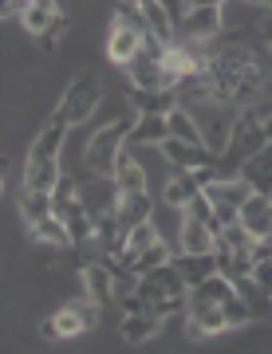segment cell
Wrapping results in <instances>:
<instances>
[{
	"label": "cell",
	"mask_w": 272,
	"mask_h": 354,
	"mask_svg": "<svg viewBox=\"0 0 272 354\" xmlns=\"http://www.w3.org/2000/svg\"><path fill=\"white\" fill-rule=\"evenodd\" d=\"M225 295H233V279H225L221 272H213V276H206L201 283H194V288H190V299H209V304H221Z\"/></svg>",
	"instance_id": "cell-28"
},
{
	"label": "cell",
	"mask_w": 272,
	"mask_h": 354,
	"mask_svg": "<svg viewBox=\"0 0 272 354\" xmlns=\"http://www.w3.org/2000/svg\"><path fill=\"white\" fill-rule=\"evenodd\" d=\"M28 236L36 241V248H71V236L60 216H44L36 225H28Z\"/></svg>",
	"instance_id": "cell-24"
},
{
	"label": "cell",
	"mask_w": 272,
	"mask_h": 354,
	"mask_svg": "<svg viewBox=\"0 0 272 354\" xmlns=\"http://www.w3.org/2000/svg\"><path fill=\"white\" fill-rule=\"evenodd\" d=\"M217 244V232L197 221V216H181V228H178V252H213Z\"/></svg>",
	"instance_id": "cell-18"
},
{
	"label": "cell",
	"mask_w": 272,
	"mask_h": 354,
	"mask_svg": "<svg viewBox=\"0 0 272 354\" xmlns=\"http://www.w3.org/2000/svg\"><path fill=\"white\" fill-rule=\"evenodd\" d=\"M170 264L178 268L181 279H185L190 288L217 272V260H213V252H174V256H170Z\"/></svg>",
	"instance_id": "cell-21"
},
{
	"label": "cell",
	"mask_w": 272,
	"mask_h": 354,
	"mask_svg": "<svg viewBox=\"0 0 272 354\" xmlns=\"http://www.w3.org/2000/svg\"><path fill=\"white\" fill-rule=\"evenodd\" d=\"M248 276L257 279L260 288L272 295V256H264V260H253V268H248Z\"/></svg>",
	"instance_id": "cell-33"
},
{
	"label": "cell",
	"mask_w": 272,
	"mask_h": 354,
	"mask_svg": "<svg viewBox=\"0 0 272 354\" xmlns=\"http://www.w3.org/2000/svg\"><path fill=\"white\" fill-rule=\"evenodd\" d=\"M166 138H170L166 114H138L134 127H130L127 146H158V142H166Z\"/></svg>",
	"instance_id": "cell-23"
},
{
	"label": "cell",
	"mask_w": 272,
	"mask_h": 354,
	"mask_svg": "<svg viewBox=\"0 0 272 354\" xmlns=\"http://www.w3.org/2000/svg\"><path fill=\"white\" fill-rule=\"evenodd\" d=\"M127 102L134 114H170L178 106V91H166V87H130L127 91Z\"/></svg>",
	"instance_id": "cell-14"
},
{
	"label": "cell",
	"mask_w": 272,
	"mask_h": 354,
	"mask_svg": "<svg viewBox=\"0 0 272 354\" xmlns=\"http://www.w3.org/2000/svg\"><path fill=\"white\" fill-rule=\"evenodd\" d=\"M123 71L130 75V87H166V91H178V79L162 67V59H150L146 51H138Z\"/></svg>",
	"instance_id": "cell-11"
},
{
	"label": "cell",
	"mask_w": 272,
	"mask_h": 354,
	"mask_svg": "<svg viewBox=\"0 0 272 354\" xmlns=\"http://www.w3.org/2000/svg\"><path fill=\"white\" fill-rule=\"evenodd\" d=\"M115 185L118 193H138V189H150V181H146V165L134 158V146H123V153L115 158Z\"/></svg>",
	"instance_id": "cell-15"
},
{
	"label": "cell",
	"mask_w": 272,
	"mask_h": 354,
	"mask_svg": "<svg viewBox=\"0 0 272 354\" xmlns=\"http://www.w3.org/2000/svg\"><path fill=\"white\" fill-rule=\"evenodd\" d=\"M0 193H4V177H0Z\"/></svg>",
	"instance_id": "cell-41"
},
{
	"label": "cell",
	"mask_w": 272,
	"mask_h": 354,
	"mask_svg": "<svg viewBox=\"0 0 272 354\" xmlns=\"http://www.w3.org/2000/svg\"><path fill=\"white\" fill-rule=\"evenodd\" d=\"M170 244L166 241H154L146 252H138L134 256V276H143V272H150V268H162V264H170Z\"/></svg>",
	"instance_id": "cell-30"
},
{
	"label": "cell",
	"mask_w": 272,
	"mask_h": 354,
	"mask_svg": "<svg viewBox=\"0 0 272 354\" xmlns=\"http://www.w3.org/2000/svg\"><path fill=\"white\" fill-rule=\"evenodd\" d=\"M221 36V8H185L178 20V39L213 44Z\"/></svg>",
	"instance_id": "cell-8"
},
{
	"label": "cell",
	"mask_w": 272,
	"mask_h": 354,
	"mask_svg": "<svg viewBox=\"0 0 272 354\" xmlns=\"http://www.w3.org/2000/svg\"><path fill=\"white\" fill-rule=\"evenodd\" d=\"M166 130H170V138H178V142H201V130H197L194 114L185 111L181 102L166 114Z\"/></svg>",
	"instance_id": "cell-27"
},
{
	"label": "cell",
	"mask_w": 272,
	"mask_h": 354,
	"mask_svg": "<svg viewBox=\"0 0 272 354\" xmlns=\"http://www.w3.org/2000/svg\"><path fill=\"white\" fill-rule=\"evenodd\" d=\"M150 213H154V193L150 189H138V193H118V225L130 228V225H138V221H150Z\"/></svg>",
	"instance_id": "cell-20"
},
{
	"label": "cell",
	"mask_w": 272,
	"mask_h": 354,
	"mask_svg": "<svg viewBox=\"0 0 272 354\" xmlns=\"http://www.w3.org/2000/svg\"><path fill=\"white\" fill-rule=\"evenodd\" d=\"M28 8V0H0V24H4V20H20V12H24Z\"/></svg>",
	"instance_id": "cell-34"
},
{
	"label": "cell",
	"mask_w": 272,
	"mask_h": 354,
	"mask_svg": "<svg viewBox=\"0 0 272 354\" xmlns=\"http://www.w3.org/2000/svg\"><path fill=\"white\" fill-rule=\"evenodd\" d=\"M225 0H185V8H221Z\"/></svg>",
	"instance_id": "cell-37"
},
{
	"label": "cell",
	"mask_w": 272,
	"mask_h": 354,
	"mask_svg": "<svg viewBox=\"0 0 272 354\" xmlns=\"http://www.w3.org/2000/svg\"><path fill=\"white\" fill-rule=\"evenodd\" d=\"M221 311H225V323H229V330L248 327V323H253V311H248V304L241 299V295H237V291L221 299Z\"/></svg>",
	"instance_id": "cell-31"
},
{
	"label": "cell",
	"mask_w": 272,
	"mask_h": 354,
	"mask_svg": "<svg viewBox=\"0 0 272 354\" xmlns=\"http://www.w3.org/2000/svg\"><path fill=\"white\" fill-rule=\"evenodd\" d=\"M138 48H143V32L130 28L127 20L111 16V28H107V59L118 64V67H127L130 59L138 55Z\"/></svg>",
	"instance_id": "cell-9"
},
{
	"label": "cell",
	"mask_w": 272,
	"mask_h": 354,
	"mask_svg": "<svg viewBox=\"0 0 272 354\" xmlns=\"http://www.w3.org/2000/svg\"><path fill=\"white\" fill-rule=\"evenodd\" d=\"M269 193H272V189H269Z\"/></svg>",
	"instance_id": "cell-43"
},
{
	"label": "cell",
	"mask_w": 272,
	"mask_h": 354,
	"mask_svg": "<svg viewBox=\"0 0 272 354\" xmlns=\"http://www.w3.org/2000/svg\"><path fill=\"white\" fill-rule=\"evenodd\" d=\"M32 4H39V8H48V12H60V0H32Z\"/></svg>",
	"instance_id": "cell-38"
},
{
	"label": "cell",
	"mask_w": 272,
	"mask_h": 354,
	"mask_svg": "<svg viewBox=\"0 0 272 354\" xmlns=\"http://www.w3.org/2000/svg\"><path fill=\"white\" fill-rule=\"evenodd\" d=\"M95 323H99V304H91L87 295H83V299L60 304V311L48 319V335H52V339H79V335L91 330Z\"/></svg>",
	"instance_id": "cell-6"
},
{
	"label": "cell",
	"mask_w": 272,
	"mask_h": 354,
	"mask_svg": "<svg viewBox=\"0 0 272 354\" xmlns=\"http://www.w3.org/2000/svg\"><path fill=\"white\" fill-rule=\"evenodd\" d=\"M158 153L166 158L170 165H181V169H201V165H217V158L201 146V142H178V138H166L158 142Z\"/></svg>",
	"instance_id": "cell-13"
},
{
	"label": "cell",
	"mask_w": 272,
	"mask_h": 354,
	"mask_svg": "<svg viewBox=\"0 0 272 354\" xmlns=\"http://www.w3.org/2000/svg\"><path fill=\"white\" fill-rule=\"evenodd\" d=\"M260 39H264V44H272V8L264 12V20H260Z\"/></svg>",
	"instance_id": "cell-36"
},
{
	"label": "cell",
	"mask_w": 272,
	"mask_h": 354,
	"mask_svg": "<svg viewBox=\"0 0 272 354\" xmlns=\"http://www.w3.org/2000/svg\"><path fill=\"white\" fill-rule=\"evenodd\" d=\"M138 295L146 299V307L154 311V315H174V311H181V307L190 304V283L181 279V272L174 264H162V268H150V272H143L138 276Z\"/></svg>",
	"instance_id": "cell-1"
},
{
	"label": "cell",
	"mask_w": 272,
	"mask_h": 354,
	"mask_svg": "<svg viewBox=\"0 0 272 354\" xmlns=\"http://www.w3.org/2000/svg\"><path fill=\"white\" fill-rule=\"evenodd\" d=\"M233 291L248 304L253 319H269V315H272V295H269L264 288H260V283H257L253 276H237V279H233Z\"/></svg>",
	"instance_id": "cell-25"
},
{
	"label": "cell",
	"mask_w": 272,
	"mask_h": 354,
	"mask_svg": "<svg viewBox=\"0 0 272 354\" xmlns=\"http://www.w3.org/2000/svg\"><path fill=\"white\" fill-rule=\"evenodd\" d=\"M201 193H206L209 201H213L217 225H229V221H237V209L248 201L253 185H248L241 174H233V177H213L209 185H201ZM217 232H221V228H217Z\"/></svg>",
	"instance_id": "cell-5"
},
{
	"label": "cell",
	"mask_w": 272,
	"mask_h": 354,
	"mask_svg": "<svg viewBox=\"0 0 272 354\" xmlns=\"http://www.w3.org/2000/svg\"><path fill=\"white\" fill-rule=\"evenodd\" d=\"M264 138H269V142H272V111H269V114H264Z\"/></svg>",
	"instance_id": "cell-39"
},
{
	"label": "cell",
	"mask_w": 272,
	"mask_h": 354,
	"mask_svg": "<svg viewBox=\"0 0 272 354\" xmlns=\"http://www.w3.org/2000/svg\"><path fill=\"white\" fill-rule=\"evenodd\" d=\"M185 216H197V221H206L209 228H213V232H217V213H213V201H209L206 193L197 189L194 197H190V201H185Z\"/></svg>",
	"instance_id": "cell-32"
},
{
	"label": "cell",
	"mask_w": 272,
	"mask_h": 354,
	"mask_svg": "<svg viewBox=\"0 0 272 354\" xmlns=\"http://www.w3.org/2000/svg\"><path fill=\"white\" fill-rule=\"evenodd\" d=\"M237 221L257 236V241H264V236H272V193H248V201L237 209Z\"/></svg>",
	"instance_id": "cell-12"
},
{
	"label": "cell",
	"mask_w": 272,
	"mask_h": 354,
	"mask_svg": "<svg viewBox=\"0 0 272 354\" xmlns=\"http://www.w3.org/2000/svg\"><path fill=\"white\" fill-rule=\"evenodd\" d=\"M130 127H134V114H123V118L107 122V127H99L87 138L83 165L91 169V177H111V174H115V158L123 153V146H127Z\"/></svg>",
	"instance_id": "cell-3"
},
{
	"label": "cell",
	"mask_w": 272,
	"mask_h": 354,
	"mask_svg": "<svg viewBox=\"0 0 272 354\" xmlns=\"http://www.w3.org/2000/svg\"><path fill=\"white\" fill-rule=\"evenodd\" d=\"M99 102H103V83H99V75L95 71H79L64 87L60 106L52 111V118H60L64 127H83L91 114L99 111Z\"/></svg>",
	"instance_id": "cell-4"
},
{
	"label": "cell",
	"mask_w": 272,
	"mask_h": 354,
	"mask_svg": "<svg viewBox=\"0 0 272 354\" xmlns=\"http://www.w3.org/2000/svg\"><path fill=\"white\" fill-rule=\"evenodd\" d=\"M79 201L87 205L91 221H107V216H115L118 209V185L115 177H91L79 185Z\"/></svg>",
	"instance_id": "cell-7"
},
{
	"label": "cell",
	"mask_w": 272,
	"mask_h": 354,
	"mask_svg": "<svg viewBox=\"0 0 272 354\" xmlns=\"http://www.w3.org/2000/svg\"><path fill=\"white\" fill-rule=\"evenodd\" d=\"M197 189H201V185L194 181V169L170 165L166 181L158 185V201H166V205H178V209H185V201H190V197H194Z\"/></svg>",
	"instance_id": "cell-16"
},
{
	"label": "cell",
	"mask_w": 272,
	"mask_h": 354,
	"mask_svg": "<svg viewBox=\"0 0 272 354\" xmlns=\"http://www.w3.org/2000/svg\"><path fill=\"white\" fill-rule=\"evenodd\" d=\"M60 177H64L60 158H24V185H28V189L52 193Z\"/></svg>",
	"instance_id": "cell-17"
},
{
	"label": "cell",
	"mask_w": 272,
	"mask_h": 354,
	"mask_svg": "<svg viewBox=\"0 0 272 354\" xmlns=\"http://www.w3.org/2000/svg\"><path fill=\"white\" fill-rule=\"evenodd\" d=\"M79 283H83V295L91 304H115V279H111V268L103 260H83L79 264Z\"/></svg>",
	"instance_id": "cell-10"
},
{
	"label": "cell",
	"mask_w": 272,
	"mask_h": 354,
	"mask_svg": "<svg viewBox=\"0 0 272 354\" xmlns=\"http://www.w3.org/2000/svg\"><path fill=\"white\" fill-rule=\"evenodd\" d=\"M248 4H257V8H272V0H248Z\"/></svg>",
	"instance_id": "cell-40"
},
{
	"label": "cell",
	"mask_w": 272,
	"mask_h": 354,
	"mask_svg": "<svg viewBox=\"0 0 272 354\" xmlns=\"http://www.w3.org/2000/svg\"><path fill=\"white\" fill-rule=\"evenodd\" d=\"M158 4H162L174 20H181V12H185V0H158Z\"/></svg>",
	"instance_id": "cell-35"
},
{
	"label": "cell",
	"mask_w": 272,
	"mask_h": 354,
	"mask_svg": "<svg viewBox=\"0 0 272 354\" xmlns=\"http://www.w3.org/2000/svg\"><path fill=\"white\" fill-rule=\"evenodd\" d=\"M264 48H269V55H272V44H264Z\"/></svg>",
	"instance_id": "cell-42"
},
{
	"label": "cell",
	"mask_w": 272,
	"mask_h": 354,
	"mask_svg": "<svg viewBox=\"0 0 272 354\" xmlns=\"http://www.w3.org/2000/svg\"><path fill=\"white\" fill-rule=\"evenodd\" d=\"M55 16H64V12H48V8H39V4L28 0V8L20 12V24H24L28 36H44V32L55 24Z\"/></svg>",
	"instance_id": "cell-29"
},
{
	"label": "cell",
	"mask_w": 272,
	"mask_h": 354,
	"mask_svg": "<svg viewBox=\"0 0 272 354\" xmlns=\"http://www.w3.org/2000/svg\"><path fill=\"white\" fill-rule=\"evenodd\" d=\"M16 209H20V221H24V225H36V221H44V216H52V193H39V189L20 185Z\"/></svg>",
	"instance_id": "cell-26"
},
{
	"label": "cell",
	"mask_w": 272,
	"mask_h": 354,
	"mask_svg": "<svg viewBox=\"0 0 272 354\" xmlns=\"http://www.w3.org/2000/svg\"><path fill=\"white\" fill-rule=\"evenodd\" d=\"M181 106L194 114L197 130H201V146H206L213 158H221V150L229 146L233 118H237L241 106H233V102H217V99H190V102H181Z\"/></svg>",
	"instance_id": "cell-2"
},
{
	"label": "cell",
	"mask_w": 272,
	"mask_h": 354,
	"mask_svg": "<svg viewBox=\"0 0 272 354\" xmlns=\"http://www.w3.org/2000/svg\"><path fill=\"white\" fill-rule=\"evenodd\" d=\"M118 330H123V339L130 346H143V342H150L162 330V315H154V311H127Z\"/></svg>",
	"instance_id": "cell-19"
},
{
	"label": "cell",
	"mask_w": 272,
	"mask_h": 354,
	"mask_svg": "<svg viewBox=\"0 0 272 354\" xmlns=\"http://www.w3.org/2000/svg\"><path fill=\"white\" fill-rule=\"evenodd\" d=\"M241 177H245L257 193H269L272 189V142H264V146H260V150L241 165Z\"/></svg>",
	"instance_id": "cell-22"
}]
</instances>
